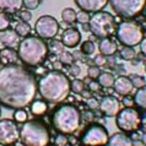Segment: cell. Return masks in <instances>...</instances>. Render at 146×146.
I'll return each instance as SVG.
<instances>
[{"mask_svg": "<svg viewBox=\"0 0 146 146\" xmlns=\"http://www.w3.org/2000/svg\"><path fill=\"white\" fill-rule=\"evenodd\" d=\"M95 50H96V46L93 42H91V40H85V42L81 44V52H82L84 54L91 55V54L95 53Z\"/></svg>", "mask_w": 146, "mask_h": 146, "instance_id": "cell-31", "label": "cell"}, {"mask_svg": "<svg viewBox=\"0 0 146 146\" xmlns=\"http://www.w3.org/2000/svg\"><path fill=\"white\" fill-rule=\"evenodd\" d=\"M113 87H114L115 92H118L121 96H127L129 93H131L133 91V84L129 78L127 76H119L114 80V84H113Z\"/></svg>", "mask_w": 146, "mask_h": 146, "instance_id": "cell-16", "label": "cell"}, {"mask_svg": "<svg viewBox=\"0 0 146 146\" xmlns=\"http://www.w3.org/2000/svg\"><path fill=\"white\" fill-rule=\"evenodd\" d=\"M20 139L23 146H47L50 134L47 127L38 120H28L20 129Z\"/></svg>", "mask_w": 146, "mask_h": 146, "instance_id": "cell-5", "label": "cell"}, {"mask_svg": "<svg viewBox=\"0 0 146 146\" xmlns=\"http://www.w3.org/2000/svg\"><path fill=\"white\" fill-rule=\"evenodd\" d=\"M19 59L22 63L31 66L40 65L48 55V46L44 42V39L30 36L25 37L19 44Z\"/></svg>", "mask_w": 146, "mask_h": 146, "instance_id": "cell-3", "label": "cell"}, {"mask_svg": "<svg viewBox=\"0 0 146 146\" xmlns=\"http://www.w3.org/2000/svg\"><path fill=\"white\" fill-rule=\"evenodd\" d=\"M108 140V130L101 124L90 125L81 136L82 146H106Z\"/></svg>", "mask_w": 146, "mask_h": 146, "instance_id": "cell-10", "label": "cell"}, {"mask_svg": "<svg viewBox=\"0 0 146 146\" xmlns=\"http://www.w3.org/2000/svg\"><path fill=\"white\" fill-rule=\"evenodd\" d=\"M98 48H100L101 54H103L104 56H113L117 53V50H118L117 44L113 42L112 39H109V38L101 39Z\"/></svg>", "mask_w": 146, "mask_h": 146, "instance_id": "cell-20", "label": "cell"}, {"mask_svg": "<svg viewBox=\"0 0 146 146\" xmlns=\"http://www.w3.org/2000/svg\"><path fill=\"white\" fill-rule=\"evenodd\" d=\"M136 56V52L133 47H123L120 50V58L124 60H133Z\"/></svg>", "mask_w": 146, "mask_h": 146, "instance_id": "cell-28", "label": "cell"}, {"mask_svg": "<svg viewBox=\"0 0 146 146\" xmlns=\"http://www.w3.org/2000/svg\"><path fill=\"white\" fill-rule=\"evenodd\" d=\"M69 143V140H68V136L65 135V134H58L55 137V145L56 146H66Z\"/></svg>", "mask_w": 146, "mask_h": 146, "instance_id": "cell-38", "label": "cell"}, {"mask_svg": "<svg viewBox=\"0 0 146 146\" xmlns=\"http://www.w3.org/2000/svg\"><path fill=\"white\" fill-rule=\"evenodd\" d=\"M90 17L91 16L88 15V13H86V11H79L78 15H76V21L82 23V25H85V23H88Z\"/></svg>", "mask_w": 146, "mask_h": 146, "instance_id": "cell-36", "label": "cell"}, {"mask_svg": "<svg viewBox=\"0 0 146 146\" xmlns=\"http://www.w3.org/2000/svg\"><path fill=\"white\" fill-rule=\"evenodd\" d=\"M141 140H143V144L146 146V133H145L144 135H143V137H141Z\"/></svg>", "mask_w": 146, "mask_h": 146, "instance_id": "cell-47", "label": "cell"}, {"mask_svg": "<svg viewBox=\"0 0 146 146\" xmlns=\"http://www.w3.org/2000/svg\"><path fill=\"white\" fill-rule=\"evenodd\" d=\"M118 40L124 47H135L144 39V31L139 23L134 21H124L117 27L115 31Z\"/></svg>", "mask_w": 146, "mask_h": 146, "instance_id": "cell-7", "label": "cell"}, {"mask_svg": "<svg viewBox=\"0 0 146 146\" xmlns=\"http://www.w3.org/2000/svg\"><path fill=\"white\" fill-rule=\"evenodd\" d=\"M129 79H130L131 84H133V86L135 87V88H141V87L146 86V81H145V79L143 78V76H140V75H131Z\"/></svg>", "mask_w": 146, "mask_h": 146, "instance_id": "cell-33", "label": "cell"}, {"mask_svg": "<svg viewBox=\"0 0 146 146\" xmlns=\"http://www.w3.org/2000/svg\"><path fill=\"white\" fill-rule=\"evenodd\" d=\"M108 146H134V143L128 135H125L123 133H115L109 137Z\"/></svg>", "mask_w": 146, "mask_h": 146, "instance_id": "cell-19", "label": "cell"}, {"mask_svg": "<svg viewBox=\"0 0 146 146\" xmlns=\"http://www.w3.org/2000/svg\"><path fill=\"white\" fill-rule=\"evenodd\" d=\"M53 68H54V70L60 71V70H62V68H63V64L60 63L59 60H56V62H54V63H53Z\"/></svg>", "mask_w": 146, "mask_h": 146, "instance_id": "cell-46", "label": "cell"}, {"mask_svg": "<svg viewBox=\"0 0 146 146\" xmlns=\"http://www.w3.org/2000/svg\"><path fill=\"white\" fill-rule=\"evenodd\" d=\"M86 104H87V107L90 109H96V108H98V106H100L98 101H97L96 98H93V97H90V98L87 100Z\"/></svg>", "mask_w": 146, "mask_h": 146, "instance_id": "cell-42", "label": "cell"}, {"mask_svg": "<svg viewBox=\"0 0 146 146\" xmlns=\"http://www.w3.org/2000/svg\"><path fill=\"white\" fill-rule=\"evenodd\" d=\"M69 72H70V75H72V76H78L81 72V68L79 65H76V64H71V65L69 66Z\"/></svg>", "mask_w": 146, "mask_h": 146, "instance_id": "cell-41", "label": "cell"}, {"mask_svg": "<svg viewBox=\"0 0 146 146\" xmlns=\"http://www.w3.org/2000/svg\"><path fill=\"white\" fill-rule=\"evenodd\" d=\"M98 107L104 115L115 117L120 111V102L113 96H104L101 100Z\"/></svg>", "mask_w": 146, "mask_h": 146, "instance_id": "cell-13", "label": "cell"}, {"mask_svg": "<svg viewBox=\"0 0 146 146\" xmlns=\"http://www.w3.org/2000/svg\"><path fill=\"white\" fill-rule=\"evenodd\" d=\"M14 119L17 123H25L27 121V113L23 109H16L14 113Z\"/></svg>", "mask_w": 146, "mask_h": 146, "instance_id": "cell-34", "label": "cell"}, {"mask_svg": "<svg viewBox=\"0 0 146 146\" xmlns=\"http://www.w3.org/2000/svg\"><path fill=\"white\" fill-rule=\"evenodd\" d=\"M38 86L33 75L17 64L0 69V103L13 109H22L33 102Z\"/></svg>", "mask_w": 146, "mask_h": 146, "instance_id": "cell-1", "label": "cell"}, {"mask_svg": "<svg viewBox=\"0 0 146 146\" xmlns=\"http://www.w3.org/2000/svg\"><path fill=\"white\" fill-rule=\"evenodd\" d=\"M115 117H117L115 119L117 127L124 133L135 131L141 125L140 113L133 107H125L124 109L119 111V113Z\"/></svg>", "mask_w": 146, "mask_h": 146, "instance_id": "cell-9", "label": "cell"}, {"mask_svg": "<svg viewBox=\"0 0 146 146\" xmlns=\"http://www.w3.org/2000/svg\"><path fill=\"white\" fill-rule=\"evenodd\" d=\"M19 60V53L17 50L13 49V48H4L0 50V63L5 64V65H10V64H15Z\"/></svg>", "mask_w": 146, "mask_h": 146, "instance_id": "cell-21", "label": "cell"}, {"mask_svg": "<svg viewBox=\"0 0 146 146\" xmlns=\"http://www.w3.org/2000/svg\"><path fill=\"white\" fill-rule=\"evenodd\" d=\"M145 72H146V64H145Z\"/></svg>", "mask_w": 146, "mask_h": 146, "instance_id": "cell-49", "label": "cell"}, {"mask_svg": "<svg viewBox=\"0 0 146 146\" xmlns=\"http://www.w3.org/2000/svg\"><path fill=\"white\" fill-rule=\"evenodd\" d=\"M11 20L9 17V15L4 11H0V32H5L9 30Z\"/></svg>", "mask_w": 146, "mask_h": 146, "instance_id": "cell-29", "label": "cell"}, {"mask_svg": "<svg viewBox=\"0 0 146 146\" xmlns=\"http://www.w3.org/2000/svg\"><path fill=\"white\" fill-rule=\"evenodd\" d=\"M58 60L60 63L63 64V65H69L70 66L71 64H74V55L71 53H69V52H63L60 55H58Z\"/></svg>", "mask_w": 146, "mask_h": 146, "instance_id": "cell-32", "label": "cell"}, {"mask_svg": "<svg viewBox=\"0 0 146 146\" xmlns=\"http://www.w3.org/2000/svg\"><path fill=\"white\" fill-rule=\"evenodd\" d=\"M48 50L52 52L54 55H60L64 52V44L62 43V40L59 42L56 39H53L48 46Z\"/></svg>", "mask_w": 146, "mask_h": 146, "instance_id": "cell-27", "label": "cell"}, {"mask_svg": "<svg viewBox=\"0 0 146 146\" xmlns=\"http://www.w3.org/2000/svg\"><path fill=\"white\" fill-rule=\"evenodd\" d=\"M88 27L92 35L101 39L109 38L117 31L114 16L106 11H98L93 14L88 21Z\"/></svg>", "mask_w": 146, "mask_h": 146, "instance_id": "cell-6", "label": "cell"}, {"mask_svg": "<svg viewBox=\"0 0 146 146\" xmlns=\"http://www.w3.org/2000/svg\"><path fill=\"white\" fill-rule=\"evenodd\" d=\"M115 14L131 19L140 15L146 7V0H109Z\"/></svg>", "mask_w": 146, "mask_h": 146, "instance_id": "cell-8", "label": "cell"}, {"mask_svg": "<svg viewBox=\"0 0 146 146\" xmlns=\"http://www.w3.org/2000/svg\"><path fill=\"white\" fill-rule=\"evenodd\" d=\"M60 25L53 16L46 15L39 17L36 21L35 30L37 32L38 37L42 39H53L59 32Z\"/></svg>", "mask_w": 146, "mask_h": 146, "instance_id": "cell-11", "label": "cell"}, {"mask_svg": "<svg viewBox=\"0 0 146 146\" xmlns=\"http://www.w3.org/2000/svg\"><path fill=\"white\" fill-rule=\"evenodd\" d=\"M123 103H124L127 107H131L133 104H134V98H131V97H129V95L124 96V98H123Z\"/></svg>", "mask_w": 146, "mask_h": 146, "instance_id": "cell-43", "label": "cell"}, {"mask_svg": "<svg viewBox=\"0 0 146 146\" xmlns=\"http://www.w3.org/2000/svg\"><path fill=\"white\" fill-rule=\"evenodd\" d=\"M88 87H90L91 91H98L100 85H98V82H96V81H92V82H90V85H88Z\"/></svg>", "mask_w": 146, "mask_h": 146, "instance_id": "cell-44", "label": "cell"}, {"mask_svg": "<svg viewBox=\"0 0 146 146\" xmlns=\"http://www.w3.org/2000/svg\"><path fill=\"white\" fill-rule=\"evenodd\" d=\"M76 15H78V13L74 9L66 7L62 11V20L66 23H74L76 21Z\"/></svg>", "mask_w": 146, "mask_h": 146, "instance_id": "cell-25", "label": "cell"}, {"mask_svg": "<svg viewBox=\"0 0 146 146\" xmlns=\"http://www.w3.org/2000/svg\"><path fill=\"white\" fill-rule=\"evenodd\" d=\"M0 42H1L5 48H13L15 49L16 47H19L20 44V36L16 33L15 30H7L3 32V35L0 36Z\"/></svg>", "mask_w": 146, "mask_h": 146, "instance_id": "cell-17", "label": "cell"}, {"mask_svg": "<svg viewBox=\"0 0 146 146\" xmlns=\"http://www.w3.org/2000/svg\"><path fill=\"white\" fill-rule=\"evenodd\" d=\"M140 49H141V53H143L146 56V38H144L140 43Z\"/></svg>", "mask_w": 146, "mask_h": 146, "instance_id": "cell-45", "label": "cell"}, {"mask_svg": "<svg viewBox=\"0 0 146 146\" xmlns=\"http://www.w3.org/2000/svg\"><path fill=\"white\" fill-rule=\"evenodd\" d=\"M0 115H1V108H0Z\"/></svg>", "mask_w": 146, "mask_h": 146, "instance_id": "cell-48", "label": "cell"}, {"mask_svg": "<svg viewBox=\"0 0 146 146\" xmlns=\"http://www.w3.org/2000/svg\"><path fill=\"white\" fill-rule=\"evenodd\" d=\"M23 6V0H0V10L6 14L19 13Z\"/></svg>", "mask_w": 146, "mask_h": 146, "instance_id": "cell-18", "label": "cell"}, {"mask_svg": "<svg viewBox=\"0 0 146 146\" xmlns=\"http://www.w3.org/2000/svg\"><path fill=\"white\" fill-rule=\"evenodd\" d=\"M80 42H81V33L78 28L69 27L63 32L62 43L64 44V47L75 48L76 46H79Z\"/></svg>", "mask_w": 146, "mask_h": 146, "instance_id": "cell-15", "label": "cell"}, {"mask_svg": "<svg viewBox=\"0 0 146 146\" xmlns=\"http://www.w3.org/2000/svg\"><path fill=\"white\" fill-rule=\"evenodd\" d=\"M75 4L86 13H98L107 6L109 0H74Z\"/></svg>", "mask_w": 146, "mask_h": 146, "instance_id": "cell-14", "label": "cell"}, {"mask_svg": "<svg viewBox=\"0 0 146 146\" xmlns=\"http://www.w3.org/2000/svg\"><path fill=\"white\" fill-rule=\"evenodd\" d=\"M52 124L60 134H74L81 125V113L72 104H62L52 115Z\"/></svg>", "mask_w": 146, "mask_h": 146, "instance_id": "cell-4", "label": "cell"}, {"mask_svg": "<svg viewBox=\"0 0 146 146\" xmlns=\"http://www.w3.org/2000/svg\"><path fill=\"white\" fill-rule=\"evenodd\" d=\"M40 0H23V6L26 7L27 10H36L39 6Z\"/></svg>", "mask_w": 146, "mask_h": 146, "instance_id": "cell-37", "label": "cell"}, {"mask_svg": "<svg viewBox=\"0 0 146 146\" xmlns=\"http://www.w3.org/2000/svg\"><path fill=\"white\" fill-rule=\"evenodd\" d=\"M15 31H16V33H17L20 37H27L28 35H30V32H31V26L28 25V22H19L17 25H16L15 27Z\"/></svg>", "mask_w": 146, "mask_h": 146, "instance_id": "cell-26", "label": "cell"}, {"mask_svg": "<svg viewBox=\"0 0 146 146\" xmlns=\"http://www.w3.org/2000/svg\"><path fill=\"white\" fill-rule=\"evenodd\" d=\"M70 82L69 78L62 71H49L43 75L37 82L39 93L44 101L49 103H62L68 98L70 93Z\"/></svg>", "mask_w": 146, "mask_h": 146, "instance_id": "cell-2", "label": "cell"}, {"mask_svg": "<svg viewBox=\"0 0 146 146\" xmlns=\"http://www.w3.org/2000/svg\"><path fill=\"white\" fill-rule=\"evenodd\" d=\"M114 80H115L114 76L109 74V72H101L98 76V85L104 88H109V87H113Z\"/></svg>", "mask_w": 146, "mask_h": 146, "instance_id": "cell-23", "label": "cell"}, {"mask_svg": "<svg viewBox=\"0 0 146 146\" xmlns=\"http://www.w3.org/2000/svg\"><path fill=\"white\" fill-rule=\"evenodd\" d=\"M70 90L74 93H82L85 90V84L82 80L75 79L70 82Z\"/></svg>", "mask_w": 146, "mask_h": 146, "instance_id": "cell-30", "label": "cell"}, {"mask_svg": "<svg viewBox=\"0 0 146 146\" xmlns=\"http://www.w3.org/2000/svg\"><path fill=\"white\" fill-rule=\"evenodd\" d=\"M19 19L23 22H30L32 19V14L30 13V10H20L19 11Z\"/></svg>", "mask_w": 146, "mask_h": 146, "instance_id": "cell-39", "label": "cell"}, {"mask_svg": "<svg viewBox=\"0 0 146 146\" xmlns=\"http://www.w3.org/2000/svg\"><path fill=\"white\" fill-rule=\"evenodd\" d=\"M20 139V129L11 119L0 120V144L4 146H11Z\"/></svg>", "mask_w": 146, "mask_h": 146, "instance_id": "cell-12", "label": "cell"}, {"mask_svg": "<svg viewBox=\"0 0 146 146\" xmlns=\"http://www.w3.org/2000/svg\"><path fill=\"white\" fill-rule=\"evenodd\" d=\"M100 74H101V70H100V68H98V66H96V65L90 66V68L87 69V76H88L90 79H92V80L98 79Z\"/></svg>", "mask_w": 146, "mask_h": 146, "instance_id": "cell-35", "label": "cell"}, {"mask_svg": "<svg viewBox=\"0 0 146 146\" xmlns=\"http://www.w3.org/2000/svg\"><path fill=\"white\" fill-rule=\"evenodd\" d=\"M47 103L43 102V101H35L31 104V112L33 113L35 115H42L47 112Z\"/></svg>", "mask_w": 146, "mask_h": 146, "instance_id": "cell-24", "label": "cell"}, {"mask_svg": "<svg viewBox=\"0 0 146 146\" xmlns=\"http://www.w3.org/2000/svg\"><path fill=\"white\" fill-rule=\"evenodd\" d=\"M93 62H95L96 66H103L107 64V56H104L103 54H97L95 56V59H93Z\"/></svg>", "mask_w": 146, "mask_h": 146, "instance_id": "cell-40", "label": "cell"}, {"mask_svg": "<svg viewBox=\"0 0 146 146\" xmlns=\"http://www.w3.org/2000/svg\"><path fill=\"white\" fill-rule=\"evenodd\" d=\"M145 17H146V10H145Z\"/></svg>", "mask_w": 146, "mask_h": 146, "instance_id": "cell-50", "label": "cell"}, {"mask_svg": "<svg viewBox=\"0 0 146 146\" xmlns=\"http://www.w3.org/2000/svg\"><path fill=\"white\" fill-rule=\"evenodd\" d=\"M134 103L137 107L146 109V86L137 88L135 96H134Z\"/></svg>", "mask_w": 146, "mask_h": 146, "instance_id": "cell-22", "label": "cell"}]
</instances>
